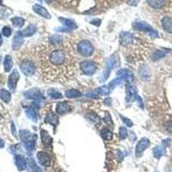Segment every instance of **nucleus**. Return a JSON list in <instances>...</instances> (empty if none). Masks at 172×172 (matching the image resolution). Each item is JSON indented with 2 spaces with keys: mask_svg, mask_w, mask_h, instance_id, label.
Masks as SVG:
<instances>
[{
  "mask_svg": "<svg viewBox=\"0 0 172 172\" xmlns=\"http://www.w3.org/2000/svg\"><path fill=\"white\" fill-rule=\"evenodd\" d=\"M122 81H123V79L122 78H120V77H119V78H115V79H114L112 82H110L109 84V88L110 90L112 91V90H114L116 86L120 85L121 83H122Z\"/></svg>",
  "mask_w": 172,
  "mask_h": 172,
  "instance_id": "nucleus-38",
  "label": "nucleus"
},
{
  "mask_svg": "<svg viewBox=\"0 0 172 172\" xmlns=\"http://www.w3.org/2000/svg\"><path fill=\"white\" fill-rule=\"evenodd\" d=\"M48 96H50L51 98L53 99H59V98H62V94L59 92L57 90L55 89H50L49 91H48Z\"/></svg>",
  "mask_w": 172,
  "mask_h": 172,
  "instance_id": "nucleus-33",
  "label": "nucleus"
},
{
  "mask_svg": "<svg viewBox=\"0 0 172 172\" xmlns=\"http://www.w3.org/2000/svg\"><path fill=\"white\" fill-rule=\"evenodd\" d=\"M137 98H138V95H137V91L135 87L127 83L126 84V102H132L137 100Z\"/></svg>",
  "mask_w": 172,
  "mask_h": 172,
  "instance_id": "nucleus-7",
  "label": "nucleus"
},
{
  "mask_svg": "<svg viewBox=\"0 0 172 172\" xmlns=\"http://www.w3.org/2000/svg\"><path fill=\"white\" fill-rule=\"evenodd\" d=\"M45 122L52 125L55 127L58 125V122H59V118H58V116L55 114H53V112H49V113L47 114L46 117H45Z\"/></svg>",
  "mask_w": 172,
  "mask_h": 172,
  "instance_id": "nucleus-18",
  "label": "nucleus"
},
{
  "mask_svg": "<svg viewBox=\"0 0 172 172\" xmlns=\"http://www.w3.org/2000/svg\"><path fill=\"white\" fill-rule=\"evenodd\" d=\"M162 26L168 33H172V18L170 16H164L162 19Z\"/></svg>",
  "mask_w": 172,
  "mask_h": 172,
  "instance_id": "nucleus-21",
  "label": "nucleus"
},
{
  "mask_svg": "<svg viewBox=\"0 0 172 172\" xmlns=\"http://www.w3.org/2000/svg\"><path fill=\"white\" fill-rule=\"evenodd\" d=\"M165 55H166V52L162 51V50H157V51H155V52L152 53V59L153 61H157L158 59H160L164 57Z\"/></svg>",
  "mask_w": 172,
  "mask_h": 172,
  "instance_id": "nucleus-34",
  "label": "nucleus"
},
{
  "mask_svg": "<svg viewBox=\"0 0 172 172\" xmlns=\"http://www.w3.org/2000/svg\"><path fill=\"white\" fill-rule=\"evenodd\" d=\"M0 98L5 103H9L11 100V94L10 91H8L7 90L2 89L0 91Z\"/></svg>",
  "mask_w": 172,
  "mask_h": 172,
  "instance_id": "nucleus-25",
  "label": "nucleus"
},
{
  "mask_svg": "<svg viewBox=\"0 0 172 172\" xmlns=\"http://www.w3.org/2000/svg\"><path fill=\"white\" fill-rule=\"evenodd\" d=\"M139 76L141 77V78L143 80H147L150 78V70L148 69V67L145 66H141L139 69Z\"/></svg>",
  "mask_w": 172,
  "mask_h": 172,
  "instance_id": "nucleus-24",
  "label": "nucleus"
},
{
  "mask_svg": "<svg viewBox=\"0 0 172 172\" xmlns=\"http://www.w3.org/2000/svg\"><path fill=\"white\" fill-rule=\"evenodd\" d=\"M1 118H2V117H1V115H0V119H1Z\"/></svg>",
  "mask_w": 172,
  "mask_h": 172,
  "instance_id": "nucleus-53",
  "label": "nucleus"
},
{
  "mask_svg": "<svg viewBox=\"0 0 172 172\" xmlns=\"http://www.w3.org/2000/svg\"><path fill=\"white\" fill-rule=\"evenodd\" d=\"M101 135H102V139L104 140L109 141V140H111L112 138H113V132L109 128L104 127V128L102 129V131H101Z\"/></svg>",
  "mask_w": 172,
  "mask_h": 172,
  "instance_id": "nucleus-28",
  "label": "nucleus"
},
{
  "mask_svg": "<svg viewBox=\"0 0 172 172\" xmlns=\"http://www.w3.org/2000/svg\"><path fill=\"white\" fill-rule=\"evenodd\" d=\"M137 101H138V104L140 106V108H142L143 109V102H142V100H141V98L138 96V98H137Z\"/></svg>",
  "mask_w": 172,
  "mask_h": 172,
  "instance_id": "nucleus-47",
  "label": "nucleus"
},
{
  "mask_svg": "<svg viewBox=\"0 0 172 172\" xmlns=\"http://www.w3.org/2000/svg\"><path fill=\"white\" fill-rule=\"evenodd\" d=\"M41 142H42L43 145L48 150H52V148H53V139L49 135L48 131L42 129L41 131Z\"/></svg>",
  "mask_w": 172,
  "mask_h": 172,
  "instance_id": "nucleus-10",
  "label": "nucleus"
},
{
  "mask_svg": "<svg viewBox=\"0 0 172 172\" xmlns=\"http://www.w3.org/2000/svg\"><path fill=\"white\" fill-rule=\"evenodd\" d=\"M104 121H105V123L107 125H109V126H112L113 127V122H112V119H111V116L108 113V112H106L105 113V116H104Z\"/></svg>",
  "mask_w": 172,
  "mask_h": 172,
  "instance_id": "nucleus-41",
  "label": "nucleus"
},
{
  "mask_svg": "<svg viewBox=\"0 0 172 172\" xmlns=\"http://www.w3.org/2000/svg\"><path fill=\"white\" fill-rule=\"evenodd\" d=\"M164 154H165V148H164L163 145H162V146H157L156 148L153 149V155H154L155 158H161Z\"/></svg>",
  "mask_w": 172,
  "mask_h": 172,
  "instance_id": "nucleus-31",
  "label": "nucleus"
},
{
  "mask_svg": "<svg viewBox=\"0 0 172 172\" xmlns=\"http://www.w3.org/2000/svg\"><path fill=\"white\" fill-rule=\"evenodd\" d=\"M133 28L136 30L147 32L152 37H158V32L155 29H153L150 24L146 23L145 22H135L133 23Z\"/></svg>",
  "mask_w": 172,
  "mask_h": 172,
  "instance_id": "nucleus-3",
  "label": "nucleus"
},
{
  "mask_svg": "<svg viewBox=\"0 0 172 172\" xmlns=\"http://www.w3.org/2000/svg\"><path fill=\"white\" fill-rule=\"evenodd\" d=\"M28 162H29V168H30V170H31V171L32 172H42L41 169V168L39 167L38 165L36 164V163H35V161L34 160L33 158H29Z\"/></svg>",
  "mask_w": 172,
  "mask_h": 172,
  "instance_id": "nucleus-32",
  "label": "nucleus"
},
{
  "mask_svg": "<svg viewBox=\"0 0 172 172\" xmlns=\"http://www.w3.org/2000/svg\"><path fill=\"white\" fill-rule=\"evenodd\" d=\"M24 145H25V148L28 152H33L34 148H35V136L34 137L33 139H30L29 141L25 142Z\"/></svg>",
  "mask_w": 172,
  "mask_h": 172,
  "instance_id": "nucleus-36",
  "label": "nucleus"
},
{
  "mask_svg": "<svg viewBox=\"0 0 172 172\" xmlns=\"http://www.w3.org/2000/svg\"><path fill=\"white\" fill-rule=\"evenodd\" d=\"M120 118H121V120H122V121H123L125 124L127 125L128 127H133V122H132V120H129L128 118H126V117L122 116V115H120Z\"/></svg>",
  "mask_w": 172,
  "mask_h": 172,
  "instance_id": "nucleus-42",
  "label": "nucleus"
},
{
  "mask_svg": "<svg viewBox=\"0 0 172 172\" xmlns=\"http://www.w3.org/2000/svg\"><path fill=\"white\" fill-rule=\"evenodd\" d=\"M77 52L84 57H90L94 53V47L89 41L83 40L77 44Z\"/></svg>",
  "mask_w": 172,
  "mask_h": 172,
  "instance_id": "nucleus-2",
  "label": "nucleus"
},
{
  "mask_svg": "<svg viewBox=\"0 0 172 172\" xmlns=\"http://www.w3.org/2000/svg\"><path fill=\"white\" fill-rule=\"evenodd\" d=\"M36 30H37V29L34 24H29L26 29L21 31V34H23V37H29V36H32L36 33Z\"/></svg>",
  "mask_w": 172,
  "mask_h": 172,
  "instance_id": "nucleus-20",
  "label": "nucleus"
},
{
  "mask_svg": "<svg viewBox=\"0 0 172 172\" xmlns=\"http://www.w3.org/2000/svg\"><path fill=\"white\" fill-rule=\"evenodd\" d=\"M26 116L31 120L34 122H37L38 121V117H37V114L35 112V110L33 108H29L28 109H26Z\"/></svg>",
  "mask_w": 172,
  "mask_h": 172,
  "instance_id": "nucleus-26",
  "label": "nucleus"
},
{
  "mask_svg": "<svg viewBox=\"0 0 172 172\" xmlns=\"http://www.w3.org/2000/svg\"><path fill=\"white\" fill-rule=\"evenodd\" d=\"M59 22H60L65 27H66L67 29H76L77 28V25L73 21H72V20L67 19V18H64V17H59Z\"/></svg>",
  "mask_w": 172,
  "mask_h": 172,
  "instance_id": "nucleus-22",
  "label": "nucleus"
},
{
  "mask_svg": "<svg viewBox=\"0 0 172 172\" xmlns=\"http://www.w3.org/2000/svg\"><path fill=\"white\" fill-rule=\"evenodd\" d=\"M23 43V36L21 34V31H18L15 34L14 38L12 40V48L14 50H18Z\"/></svg>",
  "mask_w": 172,
  "mask_h": 172,
  "instance_id": "nucleus-16",
  "label": "nucleus"
},
{
  "mask_svg": "<svg viewBox=\"0 0 172 172\" xmlns=\"http://www.w3.org/2000/svg\"><path fill=\"white\" fill-rule=\"evenodd\" d=\"M45 1H46L47 3H48V4H50V3H52V2H53V0H45Z\"/></svg>",
  "mask_w": 172,
  "mask_h": 172,
  "instance_id": "nucleus-51",
  "label": "nucleus"
},
{
  "mask_svg": "<svg viewBox=\"0 0 172 172\" xmlns=\"http://www.w3.org/2000/svg\"><path fill=\"white\" fill-rule=\"evenodd\" d=\"M140 0H127V4L130 6H136L139 4V2Z\"/></svg>",
  "mask_w": 172,
  "mask_h": 172,
  "instance_id": "nucleus-43",
  "label": "nucleus"
},
{
  "mask_svg": "<svg viewBox=\"0 0 172 172\" xmlns=\"http://www.w3.org/2000/svg\"><path fill=\"white\" fill-rule=\"evenodd\" d=\"M133 41H134V35L129 32H122L120 35V44L123 47L132 44Z\"/></svg>",
  "mask_w": 172,
  "mask_h": 172,
  "instance_id": "nucleus-13",
  "label": "nucleus"
},
{
  "mask_svg": "<svg viewBox=\"0 0 172 172\" xmlns=\"http://www.w3.org/2000/svg\"><path fill=\"white\" fill-rule=\"evenodd\" d=\"M33 10L35 13H37L38 15H40L41 16H42L46 19H50L51 18V15L48 12V10L43 7L41 5H38V4H35L33 5Z\"/></svg>",
  "mask_w": 172,
  "mask_h": 172,
  "instance_id": "nucleus-14",
  "label": "nucleus"
},
{
  "mask_svg": "<svg viewBox=\"0 0 172 172\" xmlns=\"http://www.w3.org/2000/svg\"><path fill=\"white\" fill-rule=\"evenodd\" d=\"M50 45V44H49ZM41 73L48 81H64L73 74L74 59L70 49L50 45V51H41Z\"/></svg>",
  "mask_w": 172,
  "mask_h": 172,
  "instance_id": "nucleus-1",
  "label": "nucleus"
},
{
  "mask_svg": "<svg viewBox=\"0 0 172 172\" xmlns=\"http://www.w3.org/2000/svg\"><path fill=\"white\" fill-rule=\"evenodd\" d=\"M37 159L40 164H41L45 167H48L51 165V157L46 152H39L37 153Z\"/></svg>",
  "mask_w": 172,
  "mask_h": 172,
  "instance_id": "nucleus-11",
  "label": "nucleus"
},
{
  "mask_svg": "<svg viewBox=\"0 0 172 172\" xmlns=\"http://www.w3.org/2000/svg\"><path fill=\"white\" fill-rule=\"evenodd\" d=\"M2 43H3V40H2V36H1V34H0V46L2 45Z\"/></svg>",
  "mask_w": 172,
  "mask_h": 172,
  "instance_id": "nucleus-50",
  "label": "nucleus"
},
{
  "mask_svg": "<svg viewBox=\"0 0 172 172\" xmlns=\"http://www.w3.org/2000/svg\"><path fill=\"white\" fill-rule=\"evenodd\" d=\"M80 69L84 74L87 76H92L96 73L97 67L96 64L91 60H84L80 64Z\"/></svg>",
  "mask_w": 172,
  "mask_h": 172,
  "instance_id": "nucleus-4",
  "label": "nucleus"
},
{
  "mask_svg": "<svg viewBox=\"0 0 172 172\" xmlns=\"http://www.w3.org/2000/svg\"><path fill=\"white\" fill-rule=\"evenodd\" d=\"M20 78V74L19 72H17V70H14L13 72L10 73V75L9 76L8 78V87L9 89L11 91H14L16 88V84L17 82Z\"/></svg>",
  "mask_w": 172,
  "mask_h": 172,
  "instance_id": "nucleus-9",
  "label": "nucleus"
},
{
  "mask_svg": "<svg viewBox=\"0 0 172 172\" xmlns=\"http://www.w3.org/2000/svg\"><path fill=\"white\" fill-rule=\"evenodd\" d=\"M91 23L94 24L95 26H99L101 24V20H98V19L92 20V21H91Z\"/></svg>",
  "mask_w": 172,
  "mask_h": 172,
  "instance_id": "nucleus-44",
  "label": "nucleus"
},
{
  "mask_svg": "<svg viewBox=\"0 0 172 172\" xmlns=\"http://www.w3.org/2000/svg\"><path fill=\"white\" fill-rule=\"evenodd\" d=\"M119 136L121 139H125L127 137V130L124 127H120L119 130Z\"/></svg>",
  "mask_w": 172,
  "mask_h": 172,
  "instance_id": "nucleus-39",
  "label": "nucleus"
},
{
  "mask_svg": "<svg viewBox=\"0 0 172 172\" xmlns=\"http://www.w3.org/2000/svg\"><path fill=\"white\" fill-rule=\"evenodd\" d=\"M3 5V2H2V0H0V5Z\"/></svg>",
  "mask_w": 172,
  "mask_h": 172,
  "instance_id": "nucleus-52",
  "label": "nucleus"
},
{
  "mask_svg": "<svg viewBox=\"0 0 172 172\" xmlns=\"http://www.w3.org/2000/svg\"><path fill=\"white\" fill-rule=\"evenodd\" d=\"M59 172H65V171H62V170H61V171H59Z\"/></svg>",
  "mask_w": 172,
  "mask_h": 172,
  "instance_id": "nucleus-54",
  "label": "nucleus"
},
{
  "mask_svg": "<svg viewBox=\"0 0 172 172\" xmlns=\"http://www.w3.org/2000/svg\"><path fill=\"white\" fill-rule=\"evenodd\" d=\"M15 163H16V167L18 169V170H20V171L24 170L26 169L27 162H26L25 158L22 155H16L15 157Z\"/></svg>",
  "mask_w": 172,
  "mask_h": 172,
  "instance_id": "nucleus-17",
  "label": "nucleus"
},
{
  "mask_svg": "<svg viewBox=\"0 0 172 172\" xmlns=\"http://www.w3.org/2000/svg\"><path fill=\"white\" fill-rule=\"evenodd\" d=\"M11 127H12V133H13V134H14L15 136H16V130H15V126H14V124H13V123H12V124H11Z\"/></svg>",
  "mask_w": 172,
  "mask_h": 172,
  "instance_id": "nucleus-49",
  "label": "nucleus"
},
{
  "mask_svg": "<svg viewBox=\"0 0 172 172\" xmlns=\"http://www.w3.org/2000/svg\"><path fill=\"white\" fill-rule=\"evenodd\" d=\"M20 137H21L22 140L25 143V142L29 141V140L31 139L32 134H31V133L29 132V130L24 129V130H21V131H20Z\"/></svg>",
  "mask_w": 172,
  "mask_h": 172,
  "instance_id": "nucleus-29",
  "label": "nucleus"
},
{
  "mask_svg": "<svg viewBox=\"0 0 172 172\" xmlns=\"http://www.w3.org/2000/svg\"><path fill=\"white\" fill-rule=\"evenodd\" d=\"M116 75H117V77H120V78L127 80V83L132 81L133 78H134L133 72H131L130 70H128V69H120V70H119V71L117 72Z\"/></svg>",
  "mask_w": 172,
  "mask_h": 172,
  "instance_id": "nucleus-15",
  "label": "nucleus"
},
{
  "mask_svg": "<svg viewBox=\"0 0 172 172\" xmlns=\"http://www.w3.org/2000/svg\"><path fill=\"white\" fill-rule=\"evenodd\" d=\"M96 94H97V93H94V92H90V93H88L86 96H89V97H92V98H97L98 97V96L97 95H96Z\"/></svg>",
  "mask_w": 172,
  "mask_h": 172,
  "instance_id": "nucleus-46",
  "label": "nucleus"
},
{
  "mask_svg": "<svg viewBox=\"0 0 172 172\" xmlns=\"http://www.w3.org/2000/svg\"><path fill=\"white\" fill-rule=\"evenodd\" d=\"M150 146V140L147 138H142L139 140L137 145H136V150H135V155L137 158L140 157L144 152L145 149H147Z\"/></svg>",
  "mask_w": 172,
  "mask_h": 172,
  "instance_id": "nucleus-8",
  "label": "nucleus"
},
{
  "mask_svg": "<svg viewBox=\"0 0 172 172\" xmlns=\"http://www.w3.org/2000/svg\"><path fill=\"white\" fill-rule=\"evenodd\" d=\"M20 68H21V71L23 72V73L26 76H31V75L34 74V72L36 71V68H35V66L34 65V63L29 60H25L23 62H22Z\"/></svg>",
  "mask_w": 172,
  "mask_h": 172,
  "instance_id": "nucleus-6",
  "label": "nucleus"
},
{
  "mask_svg": "<svg viewBox=\"0 0 172 172\" xmlns=\"http://www.w3.org/2000/svg\"><path fill=\"white\" fill-rule=\"evenodd\" d=\"M13 66V61L10 55H6L4 60V67H5V71L6 72H9L11 70V68Z\"/></svg>",
  "mask_w": 172,
  "mask_h": 172,
  "instance_id": "nucleus-27",
  "label": "nucleus"
},
{
  "mask_svg": "<svg viewBox=\"0 0 172 172\" xmlns=\"http://www.w3.org/2000/svg\"><path fill=\"white\" fill-rule=\"evenodd\" d=\"M146 2L153 9H162L166 5V0H146Z\"/></svg>",
  "mask_w": 172,
  "mask_h": 172,
  "instance_id": "nucleus-19",
  "label": "nucleus"
},
{
  "mask_svg": "<svg viewBox=\"0 0 172 172\" xmlns=\"http://www.w3.org/2000/svg\"><path fill=\"white\" fill-rule=\"evenodd\" d=\"M110 90L109 88V86H101L99 87L98 89H96V92H97V94H100V95H103V96H108V95H109Z\"/></svg>",
  "mask_w": 172,
  "mask_h": 172,
  "instance_id": "nucleus-37",
  "label": "nucleus"
},
{
  "mask_svg": "<svg viewBox=\"0 0 172 172\" xmlns=\"http://www.w3.org/2000/svg\"><path fill=\"white\" fill-rule=\"evenodd\" d=\"M23 96L27 99H31V100L37 101V102L44 99V96L42 95L41 91L39 89H35V88L25 91L23 93Z\"/></svg>",
  "mask_w": 172,
  "mask_h": 172,
  "instance_id": "nucleus-5",
  "label": "nucleus"
},
{
  "mask_svg": "<svg viewBox=\"0 0 172 172\" xmlns=\"http://www.w3.org/2000/svg\"><path fill=\"white\" fill-rule=\"evenodd\" d=\"M11 23L13 24V26L14 27H16V28H20V27H22V26H23L24 23H25V21H24L23 18H22V17H19V16H16V17H13V18H11Z\"/></svg>",
  "mask_w": 172,
  "mask_h": 172,
  "instance_id": "nucleus-35",
  "label": "nucleus"
},
{
  "mask_svg": "<svg viewBox=\"0 0 172 172\" xmlns=\"http://www.w3.org/2000/svg\"><path fill=\"white\" fill-rule=\"evenodd\" d=\"M2 34H3V35L5 36V37H9V36H10V34H11V29H10V27H8V26H5L2 29Z\"/></svg>",
  "mask_w": 172,
  "mask_h": 172,
  "instance_id": "nucleus-40",
  "label": "nucleus"
},
{
  "mask_svg": "<svg viewBox=\"0 0 172 172\" xmlns=\"http://www.w3.org/2000/svg\"><path fill=\"white\" fill-rule=\"evenodd\" d=\"M5 146V141L0 138V148H3Z\"/></svg>",
  "mask_w": 172,
  "mask_h": 172,
  "instance_id": "nucleus-48",
  "label": "nucleus"
},
{
  "mask_svg": "<svg viewBox=\"0 0 172 172\" xmlns=\"http://www.w3.org/2000/svg\"><path fill=\"white\" fill-rule=\"evenodd\" d=\"M170 139H165V140L163 141V145L164 147L170 146Z\"/></svg>",
  "mask_w": 172,
  "mask_h": 172,
  "instance_id": "nucleus-45",
  "label": "nucleus"
},
{
  "mask_svg": "<svg viewBox=\"0 0 172 172\" xmlns=\"http://www.w3.org/2000/svg\"><path fill=\"white\" fill-rule=\"evenodd\" d=\"M72 110V106L66 102H59L56 106V113L58 115H66L68 113H70Z\"/></svg>",
  "mask_w": 172,
  "mask_h": 172,
  "instance_id": "nucleus-12",
  "label": "nucleus"
},
{
  "mask_svg": "<svg viewBox=\"0 0 172 172\" xmlns=\"http://www.w3.org/2000/svg\"><path fill=\"white\" fill-rule=\"evenodd\" d=\"M66 96L68 98H77V97H80L82 96V93L80 91L72 89V90H68L66 91Z\"/></svg>",
  "mask_w": 172,
  "mask_h": 172,
  "instance_id": "nucleus-30",
  "label": "nucleus"
},
{
  "mask_svg": "<svg viewBox=\"0 0 172 172\" xmlns=\"http://www.w3.org/2000/svg\"><path fill=\"white\" fill-rule=\"evenodd\" d=\"M63 43H64V39L61 35L55 34L49 37V44L52 46H59V45H62Z\"/></svg>",
  "mask_w": 172,
  "mask_h": 172,
  "instance_id": "nucleus-23",
  "label": "nucleus"
}]
</instances>
